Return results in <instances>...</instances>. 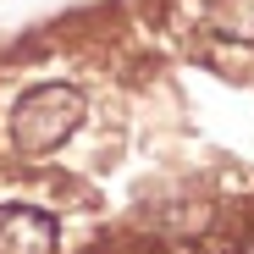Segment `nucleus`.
Instances as JSON below:
<instances>
[{
  "label": "nucleus",
  "instance_id": "obj_1",
  "mask_svg": "<svg viewBox=\"0 0 254 254\" xmlns=\"http://www.w3.org/2000/svg\"><path fill=\"white\" fill-rule=\"evenodd\" d=\"M83 116H89L83 89H72V83H39L11 111V144L22 155H56L83 127Z\"/></svg>",
  "mask_w": 254,
  "mask_h": 254
},
{
  "label": "nucleus",
  "instance_id": "obj_2",
  "mask_svg": "<svg viewBox=\"0 0 254 254\" xmlns=\"http://www.w3.org/2000/svg\"><path fill=\"white\" fill-rule=\"evenodd\" d=\"M0 254H56V221L33 204H0Z\"/></svg>",
  "mask_w": 254,
  "mask_h": 254
}]
</instances>
